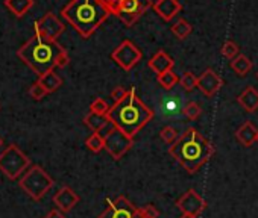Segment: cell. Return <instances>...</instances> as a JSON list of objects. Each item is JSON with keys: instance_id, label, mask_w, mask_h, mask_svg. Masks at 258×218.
Here are the masks:
<instances>
[{"instance_id": "e0dca14e", "label": "cell", "mask_w": 258, "mask_h": 218, "mask_svg": "<svg viewBox=\"0 0 258 218\" xmlns=\"http://www.w3.org/2000/svg\"><path fill=\"white\" fill-rule=\"evenodd\" d=\"M149 67H151L157 74H161V73H164V71L173 68V61H172V58L167 56L166 52L161 50V52H158V53L149 61Z\"/></svg>"}, {"instance_id": "ac0fdd59", "label": "cell", "mask_w": 258, "mask_h": 218, "mask_svg": "<svg viewBox=\"0 0 258 218\" xmlns=\"http://www.w3.org/2000/svg\"><path fill=\"white\" fill-rule=\"evenodd\" d=\"M179 4L176 0H160V2L155 5V11L164 19V20H170L172 17L176 16V13L179 11Z\"/></svg>"}, {"instance_id": "e575fe53", "label": "cell", "mask_w": 258, "mask_h": 218, "mask_svg": "<svg viewBox=\"0 0 258 218\" xmlns=\"http://www.w3.org/2000/svg\"><path fill=\"white\" fill-rule=\"evenodd\" d=\"M126 94H127V91H126L124 88H121V86H117V88H114V89H112V92H111V97H112V98L115 100V103H117V101H120V100H121V98H123Z\"/></svg>"}, {"instance_id": "d4e9b609", "label": "cell", "mask_w": 258, "mask_h": 218, "mask_svg": "<svg viewBox=\"0 0 258 218\" xmlns=\"http://www.w3.org/2000/svg\"><path fill=\"white\" fill-rule=\"evenodd\" d=\"M109 106L103 98H96L91 104H90V113L97 114V116H108L109 113Z\"/></svg>"}, {"instance_id": "484cf974", "label": "cell", "mask_w": 258, "mask_h": 218, "mask_svg": "<svg viewBox=\"0 0 258 218\" xmlns=\"http://www.w3.org/2000/svg\"><path fill=\"white\" fill-rule=\"evenodd\" d=\"M179 83H181V86H182L184 91H191V89H195L198 86V77L193 73L187 71L179 79Z\"/></svg>"}, {"instance_id": "30bf717a", "label": "cell", "mask_w": 258, "mask_h": 218, "mask_svg": "<svg viewBox=\"0 0 258 218\" xmlns=\"http://www.w3.org/2000/svg\"><path fill=\"white\" fill-rule=\"evenodd\" d=\"M176 206H178V209H179L184 215L199 216V215L204 212L207 203H205V200L202 198V195H201L198 191L188 189V191H185V192L176 200Z\"/></svg>"}, {"instance_id": "6da1fadb", "label": "cell", "mask_w": 258, "mask_h": 218, "mask_svg": "<svg viewBox=\"0 0 258 218\" xmlns=\"http://www.w3.org/2000/svg\"><path fill=\"white\" fill-rule=\"evenodd\" d=\"M106 117L118 131L129 138H134L154 119V111L139 98L136 88H131L120 101L109 109Z\"/></svg>"}, {"instance_id": "d6986e66", "label": "cell", "mask_w": 258, "mask_h": 218, "mask_svg": "<svg viewBox=\"0 0 258 218\" xmlns=\"http://www.w3.org/2000/svg\"><path fill=\"white\" fill-rule=\"evenodd\" d=\"M5 7L16 17H23L34 7V0H5Z\"/></svg>"}, {"instance_id": "83f0119b", "label": "cell", "mask_w": 258, "mask_h": 218, "mask_svg": "<svg viewBox=\"0 0 258 218\" xmlns=\"http://www.w3.org/2000/svg\"><path fill=\"white\" fill-rule=\"evenodd\" d=\"M201 114H202V109H201V106H199L196 101H188V103L185 104L184 116H185L188 120H196Z\"/></svg>"}, {"instance_id": "4fadbf2b", "label": "cell", "mask_w": 258, "mask_h": 218, "mask_svg": "<svg viewBox=\"0 0 258 218\" xmlns=\"http://www.w3.org/2000/svg\"><path fill=\"white\" fill-rule=\"evenodd\" d=\"M184 109H185V104L179 94L166 95L161 101V111L166 117H178L184 114Z\"/></svg>"}, {"instance_id": "2e32d148", "label": "cell", "mask_w": 258, "mask_h": 218, "mask_svg": "<svg viewBox=\"0 0 258 218\" xmlns=\"http://www.w3.org/2000/svg\"><path fill=\"white\" fill-rule=\"evenodd\" d=\"M238 103L246 113H255L258 109V91L252 86L246 88L238 95Z\"/></svg>"}, {"instance_id": "4316f807", "label": "cell", "mask_w": 258, "mask_h": 218, "mask_svg": "<svg viewBox=\"0 0 258 218\" xmlns=\"http://www.w3.org/2000/svg\"><path fill=\"white\" fill-rule=\"evenodd\" d=\"M160 137H161L163 141H164L166 144H169V146L175 144V143L178 141V138H179L178 131H176L175 128H172V126H166V128L160 132Z\"/></svg>"}, {"instance_id": "f1b7e54d", "label": "cell", "mask_w": 258, "mask_h": 218, "mask_svg": "<svg viewBox=\"0 0 258 218\" xmlns=\"http://www.w3.org/2000/svg\"><path fill=\"white\" fill-rule=\"evenodd\" d=\"M172 32L178 37V38H185L190 32H191V28L187 22L184 20H179L173 28H172Z\"/></svg>"}, {"instance_id": "cb8c5ba5", "label": "cell", "mask_w": 258, "mask_h": 218, "mask_svg": "<svg viewBox=\"0 0 258 218\" xmlns=\"http://www.w3.org/2000/svg\"><path fill=\"white\" fill-rule=\"evenodd\" d=\"M85 146L88 150H91L93 153H99L102 149H105V138L99 134V132H93L87 141H85Z\"/></svg>"}, {"instance_id": "8fae6325", "label": "cell", "mask_w": 258, "mask_h": 218, "mask_svg": "<svg viewBox=\"0 0 258 218\" xmlns=\"http://www.w3.org/2000/svg\"><path fill=\"white\" fill-rule=\"evenodd\" d=\"M223 85V80L211 70L208 68L207 71L202 73V76L198 77V88L207 95V97H213Z\"/></svg>"}, {"instance_id": "ba28073f", "label": "cell", "mask_w": 258, "mask_h": 218, "mask_svg": "<svg viewBox=\"0 0 258 218\" xmlns=\"http://www.w3.org/2000/svg\"><path fill=\"white\" fill-rule=\"evenodd\" d=\"M35 37L46 41H56V38L64 32V25L52 13L46 14L43 19L37 20L34 25Z\"/></svg>"}, {"instance_id": "4dcf8cb0", "label": "cell", "mask_w": 258, "mask_h": 218, "mask_svg": "<svg viewBox=\"0 0 258 218\" xmlns=\"http://www.w3.org/2000/svg\"><path fill=\"white\" fill-rule=\"evenodd\" d=\"M222 55H223L225 58H228V59L237 58V55H238V47H237V44L232 43V41H226V43L223 44Z\"/></svg>"}, {"instance_id": "d6a6232c", "label": "cell", "mask_w": 258, "mask_h": 218, "mask_svg": "<svg viewBox=\"0 0 258 218\" xmlns=\"http://www.w3.org/2000/svg\"><path fill=\"white\" fill-rule=\"evenodd\" d=\"M140 212L146 218H158L160 216V210L154 204H145L143 207H140Z\"/></svg>"}, {"instance_id": "603a6c76", "label": "cell", "mask_w": 258, "mask_h": 218, "mask_svg": "<svg viewBox=\"0 0 258 218\" xmlns=\"http://www.w3.org/2000/svg\"><path fill=\"white\" fill-rule=\"evenodd\" d=\"M157 80H158V83H160L164 89H167V91H170V89L179 82V79H178V76L173 73V70H167V71L158 74V76H157Z\"/></svg>"}, {"instance_id": "f546056e", "label": "cell", "mask_w": 258, "mask_h": 218, "mask_svg": "<svg viewBox=\"0 0 258 218\" xmlns=\"http://www.w3.org/2000/svg\"><path fill=\"white\" fill-rule=\"evenodd\" d=\"M47 94H49V92L46 91V88H44L40 82L32 83L31 88H29V95H31L34 100H41V98H44Z\"/></svg>"}, {"instance_id": "8992f818", "label": "cell", "mask_w": 258, "mask_h": 218, "mask_svg": "<svg viewBox=\"0 0 258 218\" xmlns=\"http://www.w3.org/2000/svg\"><path fill=\"white\" fill-rule=\"evenodd\" d=\"M29 167H31V159L16 144L8 146L0 153V171L11 180L20 179V176L25 171H28Z\"/></svg>"}, {"instance_id": "f35d334b", "label": "cell", "mask_w": 258, "mask_h": 218, "mask_svg": "<svg viewBox=\"0 0 258 218\" xmlns=\"http://www.w3.org/2000/svg\"><path fill=\"white\" fill-rule=\"evenodd\" d=\"M256 144H258V135H256Z\"/></svg>"}, {"instance_id": "d590c367", "label": "cell", "mask_w": 258, "mask_h": 218, "mask_svg": "<svg viewBox=\"0 0 258 218\" xmlns=\"http://www.w3.org/2000/svg\"><path fill=\"white\" fill-rule=\"evenodd\" d=\"M44 218H67V216H66L64 212H61L59 209H52Z\"/></svg>"}, {"instance_id": "7c38bea8", "label": "cell", "mask_w": 258, "mask_h": 218, "mask_svg": "<svg viewBox=\"0 0 258 218\" xmlns=\"http://www.w3.org/2000/svg\"><path fill=\"white\" fill-rule=\"evenodd\" d=\"M53 203L61 212H70L78 203H79V195L70 188V186H62L55 195H53Z\"/></svg>"}, {"instance_id": "7402d4cb", "label": "cell", "mask_w": 258, "mask_h": 218, "mask_svg": "<svg viewBox=\"0 0 258 218\" xmlns=\"http://www.w3.org/2000/svg\"><path fill=\"white\" fill-rule=\"evenodd\" d=\"M231 68L238 74V76H246L249 73V70L252 68V62L244 56V55H238L237 58H234L231 61Z\"/></svg>"}, {"instance_id": "3957f363", "label": "cell", "mask_w": 258, "mask_h": 218, "mask_svg": "<svg viewBox=\"0 0 258 218\" xmlns=\"http://www.w3.org/2000/svg\"><path fill=\"white\" fill-rule=\"evenodd\" d=\"M17 56L38 77L55 67L64 68L70 61L67 52L56 41H46L35 35L17 50Z\"/></svg>"}, {"instance_id": "ab89813d", "label": "cell", "mask_w": 258, "mask_h": 218, "mask_svg": "<svg viewBox=\"0 0 258 218\" xmlns=\"http://www.w3.org/2000/svg\"><path fill=\"white\" fill-rule=\"evenodd\" d=\"M140 218H146V216H143V215H142V216H140Z\"/></svg>"}, {"instance_id": "9c48e42d", "label": "cell", "mask_w": 258, "mask_h": 218, "mask_svg": "<svg viewBox=\"0 0 258 218\" xmlns=\"http://www.w3.org/2000/svg\"><path fill=\"white\" fill-rule=\"evenodd\" d=\"M111 58L115 61L117 65H120L123 70H131L134 65H137L142 61V52L137 46H134L131 41H123L111 55Z\"/></svg>"}, {"instance_id": "60d3db41", "label": "cell", "mask_w": 258, "mask_h": 218, "mask_svg": "<svg viewBox=\"0 0 258 218\" xmlns=\"http://www.w3.org/2000/svg\"><path fill=\"white\" fill-rule=\"evenodd\" d=\"M256 76H258V73H256Z\"/></svg>"}, {"instance_id": "277c9868", "label": "cell", "mask_w": 258, "mask_h": 218, "mask_svg": "<svg viewBox=\"0 0 258 218\" xmlns=\"http://www.w3.org/2000/svg\"><path fill=\"white\" fill-rule=\"evenodd\" d=\"M111 13L100 0H72L61 16L84 37H91Z\"/></svg>"}, {"instance_id": "5b68a950", "label": "cell", "mask_w": 258, "mask_h": 218, "mask_svg": "<svg viewBox=\"0 0 258 218\" xmlns=\"http://www.w3.org/2000/svg\"><path fill=\"white\" fill-rule=\"evenodd\" d=\"M20 188L35 201H40L53 186V179L40 165H32L19 180Z\"/></svg>"}, {"instance_id": "836d02e7", "label": "cell", "mask_w": 258, "mask_h": 218, "mask_svg": "<svg viewBox=\"0 0 258 218\" xmlns=\"http://www.w3.org/2000/svg\"><path fill=\"white\" fill-rule=\"evenodd\" d=\"M100 2L108 8V11H109L111 14H117L121 0H100Z\"/></svg>"}, {"instance_id": "44dd1931", "label": "cell", "mask_w": 258, "mask_h": 218, "mask_svg": "<svg viewBox=\"0 0 258 218\" xmlns=\"http://www.w3.org/2000/svg\"><path fill=\"white\" fill-rule=\"evenodd\" d=\"M84 123H85L93 132H100V131L109 123V120H108L106 116H97V114L90 113V114L84 119Z\"/></svg>"}, {"instance_id": "5bb4252c", "label": "cell", "mask_w": 258, "mask_h": 218, "mask_svg": "<svg viewBox=\"0 0 258 218\" xmlns=\"http://www.w3.org/2000/svg\"><path fill=\"white\" fill-rule=\"evenodd\" d=\"M109 203V201H108ZM142 212L140 207H134V209H120L115 207L109 203V206L97 216V218H140Z\"/></svg>"}, {"instance_id": "9a60e30c", "label": "cell", "mask_w": 258, "mask_h": 218, "mask_svg": "<svg viewBox=\"0 0 258 218\" xmlns=\"http://www.w3.org/2000/svg\"><path fill=\"white\" fill-rule=\"evenodd\" d=\"M256 135H258V129L250 123V122H244L238 131L235 132L237 140L244 146V147H250L253 143H256Z\"/></svg>"}, {"instance_id": "74e56055", "label": "cell", "mask_w": 258, "mask_h": 218, "mask_svg": "<svg viewBox=\"0 0 258 218\" xmlns=\"http://www.w3.org/2000/svg\"><path fill=\"white\" fill-rule=\"evenodd\" d=\"M2 146H4V140H2V138H0V147H2Z\"/></svg>"}, {"instance_id": "8d00e7d4", "label": "cell", "mask_w": 258, "mask_h": 218, "mask_svg": "<svg viewBox=\"0 0 258 218\" xmlns=\"http://www.w3.org/2000/svg\"><path fill=\"white\" fill-rule=\"evenodd\" d=\"M181 218H198V216H191V215H184V213H182Z\"/></svg>"}, {"instance_id": "1f68e13d", "label": "cell", "mask_w": 258, "mask_h": 218, "mask_svg": "<svg viewBox=\"0 0 258 218\" xmlns=\"http://www.w3.org/2000/svg\"><path fill=\"white\" fill-rule=\"evenodd\" d=\"M108 201H109L112 206L120 207V209H134V207H136V206H134L131 201H129L124 195H118L115 200H112V201H111V200H108Z\"/></svg>"}, {"instance_id": "ffe728a7", "label": "cell", "mask_w": 258, "mask_h": 218, "mask_svg": "<svg viewBox=\"0 0 258 218\" xmlns=\"http://www.w3.org/2000/svg\"><path fill=\"white\" fill-rule=\"evenodd\" d=\"M37 82H40V83L46 88L47 92H53V91H56V89L62 85V79H61L53 70H50V71H47L46 74L40 76Z\"/></svg>"}, {"instance_id": "52a82bcc", "label": "cell", "mask_w": 258, "mask_h": 218, "mask_svg": "<svg viewBox=\"0 0 258 218\" xmlns=\"http://www.w3.org/2000/svg\"><path fill=\"white\" fill-rule=\"evenodd\" d=\"M133 140L129 138L126 134H123L121 131H118L117 128H114L106 137H105V150L111 155L112 159L118 161L121 159L129 150L133 147Z\"/></svg>"}, {"instance_id": "7a4b0ae2", "label": "cell", "mask_w": 258, "mask_h": 218, "mask_svg": "<svg viewBox=\"0 0 258 218\" xmlns=\"http://www.w3.org/2000/svg\"><path fill=\"white\" fill-rule=\"evenodd\" d=\"M214 146L195 128H188L169 147L170 156L190 174L198 173L214 155Z\"/></svg>"}]
</instances>
